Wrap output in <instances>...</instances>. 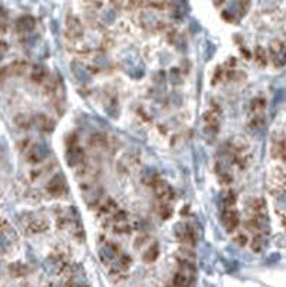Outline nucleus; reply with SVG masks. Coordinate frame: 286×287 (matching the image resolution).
Returning <instances> with one entry per match:
<instances>
[{"mask_svg": "<svg viewBox=\"0 0 286 287\" xmlns=\"http://www.w3.org/2000/svg\"><path fill=\"white\" fill-rule=\"evenodd\" d=\"M13 240H16V233L7 221L0 220V251L6 253L12 247Z\"/></svg>", "mask_w": 286, "mask_h": 287, "instance_id": "nucleus-1", "label": "nucleus"}, {"mask_svg": "<svg viewBox=\"0 0 286 287\" xmlns=\"http://www.w3.org/2000/svg\"><path fill=\"white\" fill-rule=\"evenodd\" d=\"M271 55L273 63L276 66H285L286 65V46L281 42H273L271 46Z\"/></svg>", "mask_w": 286, "mask_h": 287, "instance_id": "nucleus-2", "label": "nucleus"}, {"mask_svg": "<svg viewBox=\"0 0 286 287\" xmlns=\"http://www.w3.org/2000/svg\"><path fill=\"white\" fill-rule=\"evenodd\" d=\"M48 154H49L48 145L43 143H38L35 144V145L29 149L28 158L30 162H41L42 159H45V158L48 157Z\"/></svg>", "mask_w": 286, "mask_h": 287, "instance_id": "nucleus-3", "label": "nucleus"}, {"mask_svg": "<svg viewBox=\"0 0 286 287\" xmlns=\"http://www.w3.org/2000/svg\"><path fill=\"white\" fill-rule=\"evenodd\" d=\"M175 237L180 240V241H183V243L186 244H194L196 241V234H194V231L190 229L188 226L186 224H177L175 226Z\"/></svg>", "mask_w": 286, "mask_h": 287, "instance_id": "nucleus-4", "label": "nucleus"}, {"mask_svg": "<svg viewBox=\"0 0 286 287\" xmlns=\"http://www.w3.org/2000/svg\"><path fill=\"white\" fill-rule=\"evenodd\" d=\"M48 191H49V194H52L54 197H59V195H62V194L66 191V183H65V180H63L60 175L54 177V178L49 181Z\"/></svg>", "mask_w": 286, "mask_h": 287, "instance_id": "nucleus-5", "label": "nucleus"}, {"mask_svg": "<svg viewBox=\"0 0 286 287\" xmlns=\"http://www.w3.org/2000/svg\"><path fill=\"white\" fill-rule=\"evenodd\" d=\"M153 187H154V191H156L158 198H161V200H172L174 198V191L166 181H158L157 180Z\"/></svg>", "mask_w": 286, "mask_h": 287, "instance_id": "nucleus-6", "label": "nucleus"}, {"mask_svg": "<svg viewBox=\"0 0 286 287\" xmlns=\"http://www.w3.org/2000/svg\"><path fill=\"white\" fill-rule=\"evenodd\" d=\"M36 26V20L32 16H22L16 20V29L19 33H29Z\"/></svg>", "mask_w": 286, "mask_h": 287, "instance_id": "nucleus-7", "label": "nucleus"}, {"mask_svg": "<svg viewBox=\"0 0 286 287\" xmlns=\"http://www.w3.org/2000/svg\"><path fill=\"white\" fill-rule=\"evenodd\" d=\"M223 223H225L226 229L229 230V231H233L237 227V224H239V215L233 210H226L223 213Z\"/></svg>", "mask_w": 286, "mask_h": 287, "instance_id": "nucleus-8", "label": "nucleus"}, {"mask_svg": "<svg viewBox=\"0 0 286 287\" xmlns=\"http://www.w3.org/2000/svg\"><path fill=\"white\" fill-rule=\"evenodd\" d=\"M66 159H68V164L69 165H76V164L82 162V159H84V151L81 148L72 146L71 149L68 151V154H66Z\"/></svg>", "mask_w": 286, "mask_h": 287, "instance_id": "nucleus-9", "label": "nucleus"}, {"mask_svg": "<svg viewBox=\"0 0 286 287\" xmlns=\"http://www.w3.org/2000/svg\"><path fill=\"white\" fill-rule=\"evenodd\" d=\"M116 251H118V248H116L115 245H113V244L105 245V247L101 250V253H100L102 261H104V263H110V261H113V260L116 257Z\"/></svg>", "mask_w": 286, "mask_h": 287, "instance_id": "nucleus-10", "label": "nucleus"}, {"mask_svg": "<svg viewBox=\"0 0 286 287\" xmlns=\"http://www.w3.org/2000/svg\"><path fill=\"white\" fill-rule=\"evenodd\" d=\"M48 229V223H45L43 220H35L28 226L29 234H35V233H42Z\"/></svg>", "mask_w": 286, "mask_h": 287, "instance_id": "nucleus-11", "label": "nucleus"}, {"mask_svg": "<svg viewBox=\"0 0 286 287\" xmlns=\"http://www.w3.org/2000/svg\"><path fill=\"white\" fill-rule=\"evenodd\" d=\"M36 125H38V128L42 129V131H49V129H52V121L46 116V115L39 114L36 116Z\"/></svg>", "mask_w": 286, "mask_h": 287, "instance_id": "nucleus-12", "label": "nucleus"}, {"mask_svg": "<svg viewBox=\"0 0 286 287\" xmlns=\"http://www.w3.org/2000/svg\"><path fill=\"white\" fill-rule=\"evenodd\" d=\"M68 29H69V32L73 36H79L82 33V26H81L79 20L75 19V17H72V20L68 22Z\"/></svg>", "mask_w": 286, "mask_h": 287, "instance_id": "nucleus-13", "label": "nucleus"}, {"mask_svg": "<svg viewBox=\"0 0 286 287\" xmlns=\"http://www.w3.org/2000/svg\"><path fill=\"white\" fill-rule=\"evenodd\" d=\"M46 76V71L43 66H36L33 68V72H32V81L33 82H42Z\"/></svg>", "mask_w": 286, "mask_h": 287, "instance_id": "nucleus-14", "label": "nucleus"}, {"mask_svg": "<svg viewBox=\"0 0 286 287\" xmlns=\"http://www.w3.org/2000/svg\"><path fill=\"white\" fill-rule=\"evenodd\" d=\"M73 72H75V75H76V78L79 79V81H82V82H88L89 81V73L86 72V69L84 68H81V66H78V65H73Z\"/></svg>", "mask_w": 286, "mask_h": 287, "instance_id": "nucleus-15", "label": "nucleus"}, {"mask_svg": "<svg viewBox=\"0 0 286 287\" xmlns=\"http://www.w3.org/2000/svg\"><path fill=\"white\" fill-rule=\"evenodd\" d=\"M10 272L13 273L16 277H20V276H25L28 273V269L22 263H14L10 266Z\"/></svg>", "mask_w": 286, "mask_h": 287, "instance_id": "nucleus-16", "label": "nucleus"}, {"mask_svg": "<svg viewBox=\"0 0 286 287\" xmlns=\"http://www.w3.org/2000/svg\"><path fill=\"white\" fill-rule=\"evenodd\" d=\"M157 257H158V247L154 244V245H151V247L147 250V253L144 254V260L148 261V263H151V261H154Z\"/></svg>", "mask_w": 286, "mask_h": 287, "instance_id": "nucleus-17", "label": "nucleus"}, {"mask_svg": "<svg viewBox=\"0 0 286 287\" xmlns=\"http://www.w3.org/2000/svg\"><path fill=\"white\" fill-rule=\"evenodd\" d=\"M107 141V138L102 135V134H95V135H92V138H91V144L92 145H95V146H101V145H104Z\"/></svg>", "mask_w": 286, "mask_h": 287, "instance_id": "nucleus-18", "label": "nucleus"}, {"mask_svg": "<svg viewBox=\"0 0 286 287\" xmlns=\"http://www.w3.org/2000/svg\"><path fill=\"white\" fill-rule=\"evenodd\" d=\"M262 247H263V241H262V237L258 236V237H255V240H253V244H252V248L255 250V251H260L262 250Z\"/></svg>", "mask_w": 286, "mask_h": 287, "instance_id": "nucleus-19", "label": "nucleus"}, {"mask_svg": "<svg viewBox=\"0 0 286 287\" xmlns=\"http://www.w3.org/2000/svg\"><path fill=\"white\" fill-rule=\"evenodd\" d=\"M160 215H161L163 218H169V217L172 215V210H170V207H167V205H161V208H160Z\"/></svg>", "mask_w": 286, "mask_h": 287, "instance_id": "nucleus-20", "label": "nucleus"}, {"mask_svg": "<svg viewBox=\"0 0 286 287\" xmlns=\"http://www.w3.org/2000/svg\"><path fill=\"white\" fill-rule=\"evenodd\" d=\"M258 60L262 63V65H265L266 63V59H265V50L262 49V48H258Z\"/></svg>", "mask_w": 286, "mask_h": 287, "instance_id": "nucleus-21", "label": "nucleus"}, {"mask_svg": "<svg viewBox=\"0 0 286 287\" xmlns=\"http://www.w3.org/2000/svg\"><path fill=\"white\" fill-rule=\"evenodd\" d=\"M10 73V68L7 66V68H3V69H0V84L3 82V79L7 76Z\"/></svg>", "mask_w": 286, "mask_h": 287, "instance_id": "nucleus-22", "label": "nucleus"}, {"mask_svg": "<svg viewBox=\"0 0 286 287\" xmlns=\"http://www.w3.org/2000/svg\"><path fill=\"white\" fill-rule=\"evenodd\" d=\"M7 52V43L0 41V59L4 56V53Z\"/></svg>", "mask_w": 286, "mask_h": 287, "instance_id": "nucleus-23", "label": "nucleus"}, {"mask_svg": "<svg viewBox=\"0 0 286 287\" xmlns=\"http://www.w3.org/2000/svg\"><path fill=\"white\" fill-rule=\"evenodd\" d=\"M236 240L239 241V244H242V245H244V244H246V241H247V237H246L244 234H239Z\"/></svg>", "mask_w": 286, "mask_h": 287, "instance_id": "nucleus-24", "label": "nucleus"}, {"mask_svg": "<svg viewBox=\"0 0 286 287\" xmlns=\"http://www.w3.org/2000/svg\"><path fill=\"white\" fill-rule=\"evenodd\" d=\"M172 82H174V79H177V81L180 79V75H178V71H174V69H172Z\"/></svg>", "mask_w": 286, "mask_h": 287, "instance_id": "nucleus-25", "label": "nucleus"}]
</instances>
